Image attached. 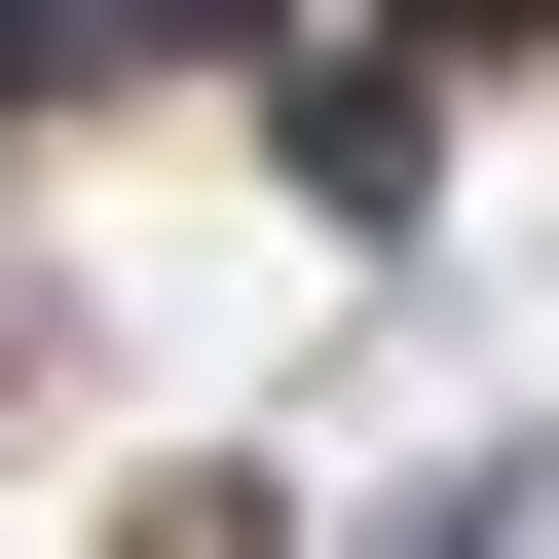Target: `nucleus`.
Returning a JSON list of instances; mask_svg holds the SVG:
<instances>
[{
  "instance_id": "f257e3e1",
  "label": "nucleus",
  "mask_w": 559,
  "mask_h": 559,
  "mask_svg": "<svg viewBox=\"0 0 559 559\" xmlns=\"http://www.w3.org/2000/svg\"><path fill=\"white\" fill-rule=\"evenodd\" d=\"M485 38H522V0H485Z\"/></svg>"
}]
</instances>
